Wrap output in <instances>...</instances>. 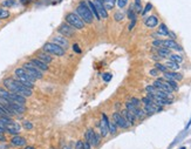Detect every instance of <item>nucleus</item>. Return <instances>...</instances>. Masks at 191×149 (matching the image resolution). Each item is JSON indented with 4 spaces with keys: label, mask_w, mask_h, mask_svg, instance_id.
Returning <instances> with one entry per match:
<instances>
[{
    "label": "nucleus",
    "mask_w": 191,
    "mask_h": 149,
    "mask_svg": "<svg viewBox=\"0 0 191 149\" xmlns=\"http://www.w3.org/2000/svg\"><path fill=\"white\" fill-rule=\"evenodd\" d=\"M80 18H81V20L87 25H91L93 22H94V14H93V12L90 11V8L88 7V5H87V1L86 0H81V1L78 4V6H76V8H75V11H74Z\"/></svg>",
    "instance_id": "nucleus-1"
},
{
    "label": "nucleus",
    "mask_w": 191,
    "mask_h": 149,
    "mask_svg": "<svg viewBox=\"0 0 191 149\" xmlns=\"http://www.w3.org/2000/svg\"><path fill=\"white\" fill-rule=\"evenodd\" d=\"M65 21L71 25L73 28H75L76 31L78 29H83L86 27V24L81 20V18L75 13V12H69L65 15Z\"/></svg>",
    "instance_id": "nucleus-2"
},
{
    "label": "nucleus",
    "mask_w": 191,
    "mask_h": 149,
    "mask_svg": "<svg viewBox=\"0 0 191 149\" xmlns=\"http://www.w3.org/2000/svg\"><path fill=\"white\" fill-rule=\"evenodd\" d=\"M41 49H42L44 52H46V53L51 54L52 56H53V55H55V56H63V55L66 54V49L61 48L60 46H57V45L53 44L52 41L46 42V44L42 46V48H41Z\"/></svg>",
    "instance_id": "nucleus-3"
},
{
    "label": "nucleus",
    "mask_w": 191,
    "mask_h": 149,
    "mask_svg": "<svg viewBox=\"0 0 191 149\" xmlns=\"http://www.w3.org/2000/svg\"><path fill=\"white\" fill-rule=\"evenodd\" d=\"M84 137H86V141H88L91 147H98L101 142V134L100 133H96V132H94V129L89 128L87 129L86 134H84Z\"/></svg>",
    "instance_id": "nucleus-4"
},
{
    "label": "nucleus",
    "mask_w": 191,
    "mask_h": 149,
    "mask_svg": "<svg viewBox=\"0 0 191 149\" xmlns=\"http://www.w3.org/2000/svg\"><path fill=\"white\" fill-rule=\"evenodd\" d=\"M22 67L27 71L28 74H30L32 76H34L37 80H41V79H44V72H41L40 69H38L33 64H30L29 61H26V62L22 65Z\"/></svg>",
    "instance_id": "nucleus-5"
},
{
    "label": "nucleus",
    "mask_w": 191,
    "mask_h": 149,
    "mask_svg": "<svg viewBox=\"0 0 191 149\" xmlns=\"http://www.w3.org/2000/svg\"><path fill=\"white\" fill-rule=\"evenodd\" d=\"M57 32L62 35V37H67V38H73L75 35V32H76V29L73 28L71 25H68L66 21H63L59 28H57Z\"/></svg>",
    "instance_id": "nucleus-6"
},
{
    "label": "nucleus",
    "mask_w": 191,
    "mask_h": 149,
    "mask_svg": "<svg viewBox=\"0 0 191 149\" xmlns=\"http://www.w3.org/2000/svg\"><path fill=\"white\" fill-rule=\"evenodd\" d=\"M113 122L116 125V127L122 128V129H127L129 127V123L124 120V117L122 116V114L118 113V112H115L113 114Z\"/></svg>",
    "instance_id": "nucleus-7"
},
{
    "label": "nucleus",
    "mask_w": 191,
    "mask_h": 149,
    "mask_svg": "<svg viewBox=\"0 0 191 149\" xmlns=\"http://www.w3.org/2000/svg\"><path fill=\"white\" fill-rule=\"evenodd\" d=\"M108 121H109V119L107 117V115L104 113H102V119H101V121L98 123V127L100 128V134L102 137H106L109 133L108 130Z\"/></svg>",
    "instance_id": "nucleus-8"
},
{
    "label": "nucleus",
    "mask_w": 191,
    "mask_h": 149,
    "mask_svg": "<svg viewBox=\"0 0 191 149\" xmlns=\"http://www.w3.org/2000/svg\"><path fill=\"white\" fill-rule=\"evenodd\" d=\"M14 75H15V78H24V79H27V80H29L30 82H33V83L37 82V79H35L34 76H32L30 74H28L27 71H26L24 67H18V68H15Z\"/></svg>",
    "instance_id": "nucleus-9"
},
{
    "label": "nucleus",
    "mask_w": 191,
    "mask_h": 149,
    "mask_svg": "<svg viewBox=\"0 0 191 149\" xmlns=\"http://www.w3.org/2000/svg\"><path fill=\"white\" fill-rule=\"evenodd\" d=\"M91 1H93V4H94L95 8L98 10V12H99L101 19H106V18H108V11L104 8L102 0H91Z\"/></svg>",
    "instance_id": "nucleus-10"
},
{
    "label": "nucleus",
    "mask_w": 191,
    "mask_h": 149,
    "mask_svg": "<svg viewBox=\"0 0 191 149\" xmlns=\"http://www.w3.org/2000/svg\"><path fill=\"white\" fill-rule=\"evenodd\" d=\"M52 42L57 45V46H60L63 49H68V47H69L68 40L66 39V37H62V35L61 37H53L52 38Z\"/></svg>",
    "instance_id": "nucleus-11"
},
{
    "label": "nucleus",
    "mask_w": 191,
    "mask_h": 149,
    "mask_svg": "<svg viewBox=\"0 0 191 149\" xmlns=\"http://www.w3.org/2000/svg\"><path fill=\"white\" fill-rule=\"evenodd\" d=\"M29 62L30 64H33L38 69H40L41 72H47L48 69H49V67H48V65L47 64H45L44 61H41V60H39L38 58H30L29 59Z\"/></svg>",
    "instance_id": "nucleus-12"
},
{
    "label": "nucleus",
    "mask_w": 191,
    "mask_h": 149,
    "mask_svg": "<svg viewBox=\"0 0 191 149\" xmlns=\"http://www.w3.org/2000/svg\"><path fill=\"white\" fill-rule=\"evenodd\" d=\"M35 58H38L39 60L44 61V62H45V64H47V65H49V64H52V62H53V58H52V55H51V54H48V53H46V52H44L42 49L37 52Z\"/></svg>",
    "instance_id": "nucleus-13"
},
{
    "label": "nucleus",
    "mask_w": 191,
    "mask_h": 149,
    "mask_svg": "<svg viewBox=\"0 0 191 149\" xmlns=\"http://www.w3.org/2000/svg\"><path fill=\"white\" fill-rule=\"evenodd\" d=\"M162 47H167L169 49H175V51H182L183 48L172 39H167V40H162Z\"/></svg>",
    "instance_id": "nucleus-14"
},
{
    "label": "nucleus",
    "mask_w": 191,
    "mask_h": 149,
    "mask_svg": "<svg viewBox=\"0 0 191 149\" xmlns=\"http://www.w3.org/2000/svg\"><path fill=\"white\" fill-rule=\"evenodd\" d=\"M8 105L12 108V110L14 112L15 115H22L26 112V106L25 105H21V103H18V102H13V101L10 102Z\"/></svg>",
    "instance_id": "nucleus-15"
},
{
    "label": "nucleus",
    "mask_w": 191,
    "mask_h": 149,
    "mask_svg": "<svg viewBox=\"0 0 191 149\" xmlns=\"http://www.w3.org/2000/svg\"><path fill=\"white\" fill-rule=\"evenodd\" d=\"M121 114H122V116L124 117V120L129 123V126L135 125V122H136V117H135V115H134L131 112L127 110V109H123V110L121 112Z\"/></svg>",
    "instance_id": "nucleus-16"
},
{
    "label": "nucleus",
    "mask_w": 191,
    "mask_h": 149,
    "mask_svg": "<svg viewBox=\"0 0 191 149\" xmlns=\"http://www.w3.org/2000/svg\"><path fill=\"white\" fill-rule=\"evenodd\" d=\"M10 142H11V146H13V147H25L26 143H27L26 139L22 137V136H20V135L13 136Z\"/></svg>",
    "instance_id": "nucleus-17"
},
{
    "label": "nucleus",
    "mask_w": 191,
    "mask_h": 149,
    "mask_svg": "<svg viewBox=\"0 0 191 149\" xmlns=\"http://www.w3.org/2000/svg\"><path fill=\"white\" fill-rule=\"evenodd\" d=\"M163 74H164V78H165L167 80L181 81V80L183 79V75H182V74L176 73V72H174V71H168V72H165V73H163Z\"/></svg>",
    "instance_id": "nucleus-18"
},
{
    "label": "nucleus",
    "mask_w": 191,
    "mask_h": 149,
    "mask_svg": "<svg viewBox=\"0 0 191 149\" xmlns=\"http://www.w3.org/2000/svg\"><path fill=\"white\" fill-rule=\"evenodd\" d=\"M158 18L156 17V15H150V17H148L145 20H144V25L147 26V27H149V28H154V27H156L157 25H158Z\"/></svg>",
    "instance_id": "nucleus-19"
},
{
    "label": "nucleus",
    "mask_w": 191,
    "mask_h": 149,
    "mask_svg": "<svg viewBox=\"0 0 191 149\" xmlns=\"http://www.w3.org/2000/svg\"><path fill=\"white\" fill-rule=\"evenodd\" d=\"M18 102L21 105H26L27 103V98L18 94V93H11V102Z\"/></svg>",
    "instance_id": "nucleus-20"
},
{
    "label": "nucleus",
    "mask_w": 191,
    "mask_h": 149,
    "mask_svg": "<svg viewBox=\"0 0 191 149\" xmlns=\"http://www.w3.org/2000/svg\"><path fill=\"white\" fill-rule=\"evenodd\" d=\"M0 99L7 101L8 103L11 102V92L7 91L5 87H0Z\"/></svg>",
    "instance_id": "nucleus-21"
},
{
    "label": "nucleus",
    "mask_w": 191,
    "mask_h": 149,
    "mask_svg": "<svg viewBox=\"0 0 191 149\" xmlns=\"http://www.w3.org/2000/svg\"><path fill=\"white\" fill-rule=\"evenodd\" d=\"M171 54L170 49L167 48V47H160V48H157V55L160 56L161 59H165L167 56H169Z\"/></svg>",
    "instance_id": "nucleus-22"
},
{
    "label": "nucleus",
    "mask_w": 191,
    "mask_h": 149,
    "mask_svg": "<svg viewBox=\"0 0 191 149\" xmlns=\"http://www.w3.org/2000/svg\"><path fill=\"white\" fill-rule=\"evenodd\" d=\"M87 1V5H88V7L90 8V11L93 12V14H94V17L96 18L98 20H101V17H100V14H99V12H98V10L95 8V6H94V4H93V1L91 0H86Z\"/></svg>",
    "instance_id": "nucleus-23"
},
{
    "label": "nucleus",
    "mask_w": 191,
    "mask_h": 149,
    "mask_svg": "<svg viewBox=\"0 0 191 149\" xmlns=\"http://www.w3.org/2000/svg\"><path fill=\"white\" fill-rule=\"evenodd\" d=\"M169 29L168 27L165 26V24H161L160 27H158V31H157V34L158 35H164V37H168L169 35Z\"/></svg>",
    "instance_id": "nucleus-24"
},
{
    "label": "nucleus",
    "mask_w": 191,
    "mask_h": 149,
    "mask_svg": "<svg viewBox=\"0 0 191 149\" xmlns=\"http://www.w3.org/2000/svg\"><path fill=\"white\" fill-rule=\"evenodd\" d=\"M102 3L107 11H111L116 5V0H102Z\"/></svg>",
    "instance_id": "nucleus-25"
},
{
    "label": "nucleus",
    "mask_w": 191,
    "mask_h": 149,
    "mask_svg": "<svg viewBox=\"0 0 191 149\" xmlns=\"http://www.w3.org/2000/svg\"><path fill=\"white\" fill-rule=\"evenodd\" d=\"M10 15H11V13H10V11L7 10V8H5V7H0V20H4V19H8L10 18Z\"/></svg>",
    "instance_id": "nucleus-26"
},
{
    "label": "nucleus",
    "mask_w": 191,
    "mask_h": 149,
    "mask_svg": "<svg viewBox=\"0 0 191 149\" xmlns=\"http://www.w3.org/2000/svg\"><path fill=\"white\" fill-rule=\"evenodd\" d=\"M108 130H109V133L111 134V135H115L116 133H117V127H116V125L113 122V121H108Z\"/></svg>",
    "instance_id": "nucleus-27"
},
{
    "label": "nucleus",
    "mask_w": 191,
    "mask_h": 149,
    "mask_svg": "<svg viewBox=\"0 0 191 149\" xmlns=\"http://www.w3.org/2000/svg\"><path fill=\"white\" fill-rule=\"evenodd\" d=\"M165 66H167V68H168V69H171V71H174V72H175V71H177V69H179V65H178L177 62L171 61V60H170V61H168Z\"/></svg>",
    "instance_id": "nucleus-28"
},
{
    "label": "nucleus",
    "mask_w": 191,
    "mask_h": 149,
    "mask_svg": "<svg viewBox=\"0 0 191 149\" xmlns=\"http://www.w3.org/2000/svg\"><path fill=\"white\" fill-rule=\"evenodd\" d=\"M134 11L136 12V14L142 13V5H141V0H135L134 1Z\"/></svg>",
    "instance_id": "nucleus-29"
},
{
    "label": "nucleus",
    "mask_w": 191,
    "mask_h": 149,
    "mask_svg": "<svg viewBox=\"0 0 191 149\" xmlns=\"http://www.w3.org/2000/svg\"><path fill=\"white\" fill-rule=\"evenodd\" d=\"M170 60L174 61V62H177V64H181L183 61V58L181 55H177V54H170Z\"/></svg>",
    "instance_id": "nucleus-30"
},
{
    "label": "nucleus",
    "mask_w": 191,
    "mask_h": 149,
    "mask_svg": "<svg viewBox=\"0 0 191 149\" xmlns=\"http://www.w3.org/2000/svg\"><path fill=\"white\" fill-rule=\"evenodd\" d=\"M15 5V0H4L1 3V6L5 7V8H8V7H12Z\"/></svg>",
    "instance_id": "nucleus-31"
},
{
    "label": "nucleus",
    "mask_w": 191,
    "mask_h": 149,
    "mask_svg": "<svg viewBox=\"0 0 191 149\" xmlns=\"http://www.w3.org/2000/svg\"><path fill=\"white\" fill-rule=\"evenodd\" d=\"M128 18L130 19V20H135V19H137V17H136V12L134 11V7L133 6H130L129 7V10H128Z\"/></svg>",
    "instance_id": "nucleus-32"
},
{
    "label": "nucleus",
    "mask_w": 191,
    "mask_h": 149,
    "mask_svg": "<svg viewBox=\"0 0 191 149\" xmlns=\"http://www.w3.org/2000/svg\"><path fill=\"white\" fill-rule=\"evenodd\" d=\"M155 68H156L158 72H162V73L168 72L167 66H164V65H162V64H160V62H156V64H155Z\"/></svg>",
    "instance_id": "nucleus-33"
},
{
    "label": "nucleus",
    "mask_w": 191,
    "mask_h": 149,
    "mask_svg": "<svg viewBox=\"0 0 191 149\" xmlns=\"http://www.w3.org/2000/svg\"><path fill=\"white\" fill-rule=\"evenodd\" d=\"M165 81H167V83L172 88V91H178V85H177V82H176L175 80H167V79H165Z\"/></svg>",
    "instance_id": "nucleus-34"
},
{
    "label": "nucleus",
    "mask_w": 191,
    "mask_h": 149,
    "mask_svg": "<svg viewBox=\"0 0 191 149\" xmlns=\"http://www.w3.org/2000/svg\"><path fill=\"white\" fill-rule=\"evenodd\" d=\"M22 127H24L26 130H30V129H33L34 125L30 121H27V120H25V121H22Z\"/></svg>",
    "instance_id": "nucleus-35"
},
{
    "label": "nucleus",
    "mask_w": 191,
    "mask_h": 149,
    "mask_svg": "<svg viewBox=\"0 0 191 149\" xmlns=\"http://www.w3.org/2000/svg\"><path fill=\"white\" fill-rule=\"evenodd\" d=\"M136 108H137V107H135L130 101H128V102L125 103V109H127V110H129V112H131V113H134Z\"/></svg>",
    "instance_id": "nucleus-36"
},
{
    "label": "nucleus",
    "mask_w": 191,
    "mask_h": 149,
    "mask_svg": "<svg viewBox=\"0 0 191 149\" xmlns=\"http://www.w3.org/2000/svg\"><path fill=\"white\" fill-rule=\"evenodd\" d=\"M123 18H124V14L122 12H116L114 14V20H116V21H121V20H123Z\"/></svg>",
    "instance_id": "nucleus-37"
},
{
    "label": "nucleus",
    "mask_w": 191,
    "mask_h": 149,
    "mask_svg": "<svg viewBox=\"0 0 191 149\" xmlns=\"http://www.w3.org/2000/svg\"><path fill=\"white\" fill-rule=\"evenodd\" d=\"M116 4L120 8H123L127 6V4H128V0H116Z\"/></svg>",
    "instance_id": "nucleus-38"
},
{
    "label": "nucleus",
    "mask_w": 191,
    "mask_h": 149,
    "mask_svg": "<svg viewBox=\"0 0 191 149\" xmlns=\"http://www.w3.org/2000/svg\"><path fill=\"white\" fill-rule=\"evenodd\" d=\"M129 101H130V102H131V103H133L135 107H141V103H142V102H141V100H140V99H136V98H131Z\"/></svg>",
    "instance_id": "nucleus-39"
},
{
    "label": "nucleus",
    "mask_w": 191,
    "mask_h": 149,
    "mask_svg": "<svg viewBox=\"0 0 191 149\" xmlns=\"http://www.w3.org/2000/svg\"><path fill=\"white\" fill-rule=\"evenodd\" d=\"M151 8H152V5H151L150 3H148V4L145 5L144 10H142V13H141V14H143V15H144V14H145V13H148V12H149Z\"/></svg>",
    "instance_id": "nucleus-40"
},
{
    "label": "nucleus",
    "mask_w": 191,
    "mask_h": 149,
    "mask_svg": "<svg viewBox=\"0 0 191 149\" xmlns=\"http://www.w3.org/2000/svg\"><path fill=\"white\" fill-rule=\"evenodd\" d=\"M152 46L156 47V48L162 47V40H154V41H152Z\"/></svg>",
    "instance_id": "nucleus-41"
},
{
    "label": "nucleus",
    "mask_w": 191,
    "mask_h": 149,
    "mask_svg": "<svg viewBox=\"0 0 191 149\" xmlns=\"http://www.w3.org/2000/svg\"><path fill=\"white\" fill-rule=\"evenodd\" d=\"M145 91H147L148 93H154V94H155V92H156V88L151 85V86H147V87H145Z\"/></svg>",
    "instance_id": "nucleus-42"
},
{
    "label": "nucleus",
    "mask_w": 191,
    "mask_h": 149,
    "mask_svg": "<svg viewBox=\"0 0 191 149\" xmlns=\"http://www.w3.org/2000/svg\"><path fill=\"white\" fill-rule=\"evenodd\" d=\"M82 146H83V149H91V144L86 140L82 141Z\"/></svg>",
    "instance_id": "nucleus-43"
},
{
    "label": "nucleus",
    "mask_w": 191,
    "mask_h": 149,
    "mask_svg": "<svg viewBox=\"0 0 191 149\" xmlns=\"http://www.w3.org/2000/svg\"><path fill=\"white\" fill-rule=\"evenodd\" d=\"M75 149H83V146H82V141H81V140L76 141V143H75Z\"/></svg>",
    "instance_id": "nucleus-44"
},
{
    "label": "nucleus",
    "mask_w": 191,
    "mask_h": 149,
    "mask_svg": "<svg viewBox=\"0 0 191 149\" xmlns=\"http://www.w3.org/2000/svg\"><path fill=\"white\" fill-rule=\"evenodd\" d=\"M0 142H7V139H6V136H5V134H3V133H0Z\"/></svg>",
    "instance_id": "nucleus-45"
},
{
    "label": "nucleus",
    "mask_w": 191,
    "mask_h": 149,
    "mask_svg": "<svg viewBox=\"0 0 191 149\" xmlns=\"http://www.w3.org/2000/svg\"><path fill=\"white\" fill-rule=\"evenodd\" d=\"M150 75H152V76H157V75H158V71H157L156 68L151 69V71H150Z\"/></svg>",
    "instance_id": "nucleus-46"
},
{
    "label": "nucleus",
    "mask_w": 191,
    "mask_h": 149,
    "mask_svg": "<svg viewBox=\"0 0 191 149\" xmlns=\"http://www.w3.org/2000/svg\"><path fill=\"white\" fill-rule=\"evenodd\" d=\"M110 79H111V75H110V74H108V73H106V74L103 75V80H104V81H109Z\"/></svg>",
    "instance_id": "nucleus-47"
},
{
    "label": "nucleus",
    "mask_w": 191,
    "mask_h": 149,
    "mask_svg": "<svg viewBox=\"0 0 191 149\" xmlns=\"http://www.w3.org/2000/svg\"><path fill=\"white\" fill-rule=\"evenodd\" d=\"M33 0H20V3L22 4V5H28V4H30Z\"/></svg>",
    "instance_id": "nucleus-48"
},
{
    "label": "nucleus",
    "mask_w": 191,
    "mask_h": 149,
    "mask_svg": "<svg viewBox=\"0 0 191 149\" xmlns=\"http://www.w3.org/2000/svg\"><path fill=\"white\" fill-rule=\"evenodd\" d=\"M136 20H137V19H135V20H131V24L129 25V31H131V29L134 28V26H135V24H136Z\"/></svg>",
    "instance_id": "nucleus-49"
},
{
    "label": "nucleus",
    "mask_w": 191,
    "mask_h": 149,
    "mask_svg": "<svg viewBox=\"0 0 191 149\" xmlns=\"http://www.w3.org/2000/svg\"><path fill=\"white\" fill-rule=\"evenodd\" d=\"M0 116H8V115L6 114V112L1 108V106H0Z\"/></svg>",
    "instance_id": "nucleus-50"
},
{
    "label": "nucleus",
    "mask_w": 191,
    "mask_h": 149,
    "mask_svg": "<svg viewBox=\"0 0 191 149\" xmlns=\"http://www.w3.org/2000/svg\"><path fill=\"white\" fill-rule=\"evenodd\" d=\"M73 48H74V51L76 53H81V49H79V46L78 45H73Z\"/></svg>",
    "instance_id": "nucleus-51"
},
{
    "label": "nucleus",
    "mask_w": 191,
    "mask_h": 149,
    "mask_svg": "<svg viewBox=\"0 0 191 149\" xmlns=\"http://www.w3.org/2000/svg\"><path fill=\"white\" fill-rule=\"evenodd\" d=\"M0 133L5 134V133H6V127H4V126H0Z\"/></svg>",
    "instance_id": "nucleus-52"
},
{
    "label": "nucleus",
    "mask_w": 191,
    "mask_h": 149,
    "mask_svg": "<svg viewBox=\"0 0 191 149\" xmlns=\"http://www.w3.org/2000/svg\"><path fill=\"white\" fill-rule=\"evenodd\" d=\"M25 149H35V148H34L33 146H26V147H25Z\"/></svg>",
    "instance_id": "nucleus-53"
},
{
    "label": "nucleus",
    "mask_w": 191,
    "mask_h": 149,
    "mask_svg": "<svg viewBox=\"0 0 191 149\" xmlns=\"http://www.w3.org/2000/svg\"><path fill=\"white\" fill-rule=\"evenodd\" d=\"M62 149H73V148H72L71 146H63V147H62Z\"/></svg>",
    "instance_id": "nucleus-54"
},
{
    "label": "nucleus",
    "mask_w": 191,
    "mask_h": 149,
    "mask_svg": "<svg viewBox=\"0 0 191 149\" xmlns=\"http://www.w3.org/2000/svg\"><path fill=\"white\" fill-rule=\"evenodd\" d=\"M181 149H185V148H184V147H183V148H181Z\"/></svg>",
    "instance_id": "nucleus-55"
}]
</instances>
